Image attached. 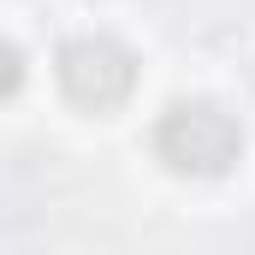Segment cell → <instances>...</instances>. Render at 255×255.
<instances>
[{
    "mask_svg": "<svg viewBox=\"0 0 255 255\" xmlns=\"http://www.w3.org/2000/svg\"><path fill=\"white\" fill-rule=\"evenodd\" d=\"M18 83H24V54H18V42H12V48H6V83H0V89L18 95Z\"/></svg>",
    "mask_w": 255,
    "mask_h": 255,
    "instance_id": "cell-3",
    "label": "cell"
},
{
    "mask_svg": "<svg viewBox=\"0 0 255 255\" xmlns=\"http://www.w3.org/2000/svg\"><path fill=\"white\" fill-rule=\"evenodd\" d=\"M154 160L178 178H226L244 154V130L220 101H172L154 119Z\"/></svg>",
    "mask_w": 255,
    "mask_h": 255,
    "instance_id": "cell-1",
    "label": "cell"
},
{
    "mask_svg": "<svg viewBox=\"0 0 255 255\" xmlns=\"http://www.w3.org/2000/svg\"><path fill=\"white\" fill-rule=\"evenodd\" d=\"M54 77H60V95L71 107L113 113L136 89V54L125 42H113V36H71L54 54Z\"/></svg>",
    "mask_w": 255,
    "mask_h": 255,
    "instance_id": "cell-2",
    "label": "cell"
}]
</instances>
